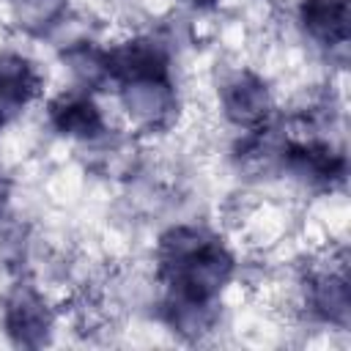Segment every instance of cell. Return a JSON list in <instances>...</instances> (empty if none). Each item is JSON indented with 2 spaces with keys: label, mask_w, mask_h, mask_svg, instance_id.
Returning <instances> with one entry per match:
<instances>
[{
  "label": "cell",
  "mask_w": 351,
  "mask_h": 351,
  "mask_svg": "<svg viewBox=\"0 0 351 351\" xmlns=\"http://www.w3.org/2000/svg\"><path fill=\"white\" fill-rule=\"evenodd\" d=\"M107 55V77L115 80L118 85L126 82H140V80H170V55L165 44L148 36L129 38Z\"/></svg>",
  "instance_id": "cell-2"
},
{
  "label": "cell",
  "mask_w": 351,
  "mask_h": 351,
  "mask_svg": "<svg viewBox=\"0 0 351 351\" xmlns=\"http://www.w3.org/2000/svg\"><path fill=\"white\" fill-rule=\"evenodd\" d=\"M348 304H351L348 302V282H346L343 274L326 271V274L313 280V285H310V307H313V313L318 318L346 326Z\"/></svg>",
  "instance_id": "cell-10"
},
{
  "label": "cell",
  "mask_w": 351,
  "mask_h": 351,
  "mask_svg": "<svg viewBox=\"0 0 351 351\" xmlns=\"http://www.w3.org/2000/svg\"><path fill=\"white\" fill-rule=\"evenodd\" d=\"M192 5H200V8H208V5H214L217 0H189Z\"/></svg>",
  "instance_id": "cell-11"
},
{
  "label": "cell",
  "mask_w": 351,
  "mask_h": 351,
  "mask_svg": "<svg viewBox=\"0 0 351 351\" xmlns=\"http://www.w3.org/2000/svg\"><path fill=\"white\" fill-rule=\"evenodd\" d=\"M285 165L310 184H332L343 178L346 159L329 143L321 140H299L285 148Z\"/></svg>",
  "instance_id": "cell-6"
},
{
  "label": "cell",
  "mask_w": 351,
  "mask_h": 351,
  "mask_svg": "<svg viewBox=\"0 0 351 351\" xmlns=\"http://www.w3.org/2000/svg\"><path fill=\"white\" fill-rule=\"evenodd\" d=\"M219 101H222V112L228 115V121L244 129L266 126L271 115V93L266 82L252 71H236L222 85Z\"/></svg>",
  "instance_id": "cell-3"
},
{
  "label": "cell",
  "mask_w": 351,
  "mask_h": 351,
  "mask_svg": "<svg viewBox=\"0 0 351 351\" xmlns=\"http://www.w3.org/2000/svg\"><path fill=\"white\" fill-rule=\"evenodd\" d=\"M230 250L203 228L178 225L159 239V274L170 288V304L211 310V302L233 277Z\"/></svg>",
  "instance_id": "cell-1"
},
{
  "label": "cell",
  "mask_w": 351,
  "mask_h": 351,
  "mask_svg": "<svg viewBox=\"0 0 351 351\" xmlns=\"http://www.w3.org/2000/svg\"><path fill=\"white\" fill-rule=\"evenodd\" d=\"M41 90L36 66L19 52H0V107L19 110Z\"/></svg>",
  "instance_id": "cell-9"
},
{
  "label": "cell",
  "mask_w": 351,
  "mask_h": 351,
  "mask_svg": "<svg viewBox=\"0 0 351 351\" xmlns=\"http://www.w3.org/2000/svg\"><path fill=\"white\" fill-rule=\"evenodd\" d=\"M123 107L137 123L154 126L167 118V112L176 107L173 85L170 80H140V82H126L121 85Z\"/></svg>",
  "instance_id": "cell-7"
},
{
  "label": "cell",
  "mask_w": 351,
  "mask_h": 351,
  "mask_svg": "<svg viewBox=\"0 0 351 351\" xmlns=\"http://www.w3.org/2000/svg\"><path fill=\"white\" fill-rule=\"evenodd\" d=\"M5 332L19 346H38L52 329V313L44 296L27 285H19L5 302Z\"/></svg>",
  "instance_id": "cell-4"
},
{
  "label": "cell",
  "mask_w": 351,
  "mask_h": 351,
  "mask_svg": "<svg viewBox=\"0 0 351 351\" xmlns=\"http://www.w3.org/2000/svg\"><path fill=\"white\" fill-rule=\"evenodd\" d=\"M299 19L304 30L326 47L348 41V0H302Z\"/></svg>",
  "instance_id": "cell-8"
},
{
  "label": "cell",
  "mask_w": 351,
  "mask_h": 351,
  "mask_svg": "<svg viewBox=\"0 0 351 351\" xmlns=\"http://www.w3.org/2000/svg\"><path fill=\"white\" fill-rule=\"evenodd\" d=\"M0 200H3V184H0Z\"/></svg>",
  "instance_id": "cell-12"
},
{
  "label": "cell",
  "mask_w": 351,
  "mask_h": 351,
  "mask_svg": "<svg viewBox=\"0 0 351 351\" xmlns=\"http://www.w3.org/2000/svg\"><path fill=\"white\" fill-rule=\"evenodd\" d=\"M49 123L58 134L71 140H96L104 134V115L90 93H60L49 104Z\"/></svg>",
  "instance_id": "cell-5"
}]
</instances>
